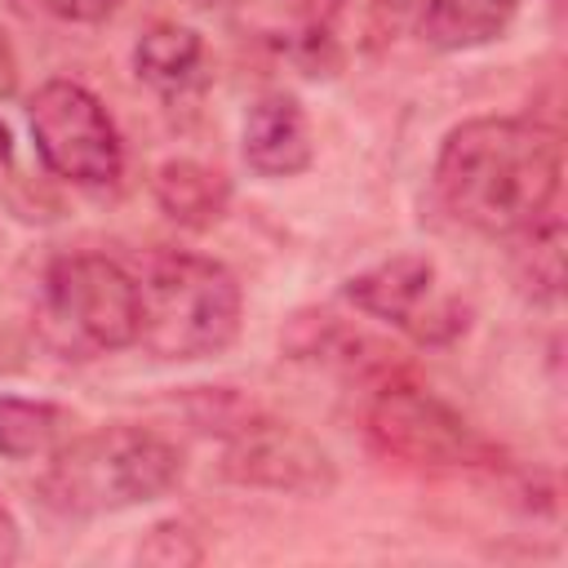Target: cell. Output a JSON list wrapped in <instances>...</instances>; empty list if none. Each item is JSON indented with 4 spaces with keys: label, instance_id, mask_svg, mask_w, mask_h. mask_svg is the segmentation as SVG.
Returning a JSON list of instances; mask_svg holds the SVG:
<instances>
[{
    "label": "cell",
    "instance_id": "6da1fadb",
    "mask_svg": "<svg viewBox=\"0 0 568 568\" xmlns=\"http://www.w3.org/2000/svg\"><path fill=\"white\" fill-rule=\"evenodd\" d=\"M559 138L532 120H466L444 138L435 186L453 217L484 235H519L559 195Z\"/></svg>",
    "mask_w": 568,
    "mask_h": 568
},
{
    "label": "cell",
    "instance_id": "7a4b0ae2",
    "mask_svg": "<svg viewBox=\"0 0 568 568\" xmlns=\"http://www.w3.org/2000/svg\"><path fill=\"white\" fill-rule=\"evenodd\" d=\"M138 284V342L160 359H204L240 333L235 275L200 253H151Z\"/></svg>",
    "mask_w": 568,
    "mask_h": 568
},
{
    "label": "cell",
    "instance_id": "3957f363",
    "mask_svg": "<svg viewBox=\"0 0 568 568\" xmlns=\"http://www.w3.org/2000/svg\"><path fill=\"white\" fill-rule=\"evenodd\" d=\"M182 475V453L142 430V426H102L89 435H71L58 453H49V470L40 479L44 501L67 515H106L155 501Z\"/></svg>",
    "mask_w": 568,
    "mask_h": 568
},
{
    "label": "cell",
    "instance_id": "277c9868",
    "mask_svg": "<svg viewBox=\"0 0 568 568\" xmlns=\"http://www.w3.org/2000/svg\"><path fill=\"white\" fill-rule=\"evenodd\" d=\"M40 337L67 355L89 359L138 342V284L133 275L102 253H71L44 271Z\"/></svg>",
    "mask_w": 568,
    "mask_h": 568
},
{
    "label": "cell",
    "instance_id": "5b68a950",
    "mask_svg": "<svg viewBox=\"0 0 568 568\" xmlns=\"http://www.w3.org/2000/svg\"><path fill=\"white\" fill-rule=\"evenodd\" d=\"M27 124L40 160L75 186H111L124 151L106 106L75 80H49L27 106Z\"/></svg>",
    "mask_w": 568,
    "mask_h": 568
},
{
    "label": "cell",
    "instance_id": "8992f818",
    "mask_svg": "<svg viewBox=\"0 0 568 568\" xmlns=\"http://www.w3.org/2000/svg\"><path fill=\"white\" fill-rule=\"evenodd\" d=\"M368 435L382 453L417 466H475L493 457V444L422 386H386L368 408Z\"/></svg>",
    "mask_w": 568,
    "mask_h": 568
},
{
    "label": "cell",
    "instance_id": "52a82bcc",
    "mask_svg": "<svg viewBox=\"0 0 568 568\" xmlns=\"http://www.w3.org/2000/svg\"><path fill=\"white\" fill-rule=\"evenodd\" d=\"M346 297L364 311L377 315L395 328H404L417 342H453L466 328V306L435 284V266L417 253H399L390 262H377L359 271L346 284Z\"/></svg>",
    "mask_w": 568,
    "mask_h": 568
},
{
    "label": "cell",
    "instance_id": "ba28073f",
    "mask_svg": "<svg viewBox=\"0 0 568 568\" xmlns=\"http://www.w3.org/2000/svg\"><path fill=\"white\" fill-rule=\"evenodd\" d=\"M222 470L235 484L275 488V493H328L333 488V462L328 453L297 430L293 422L253 417L231 430Z\"/></svg>",
    "mask_w": 568,
    "mask_h": 568
},
{
    "label": "cell",
    "instance_id": "9c48e42d",
    "mask_svg": "<svg viewBox=\"0 0 568 568\" xmlns=\"http://www.w3.org/2000/svg\"><path fill=\"white\" fill-rule=\"evenodd\" d=\"M311 124L297 98L266 93L244 120V160L262 178H293L311 164Z\"/></svg>",
    "mask_w": 568,
    "mask_h": 568
},
{
    "label": "cell",
    "instance_id": "30bf717a",
    "mask_svg": "<svg viewBox=\"0 0 568 568\" xmlns=\"http://www.w3.org/2000/svg\"><path fill=\"white\" fill-rule=\"evenodd\" d=\"M155 200L178 226L204 231L226 213L231 186H226V178L217 169H209L200 160H169L155 173Z\"/></svg>",
    "mask_w": 568,
    "mask_h": 568
},
{
    "label": "cell",
    "instance_id": "8fae6325",
    "mask_svg": "<svg viewBox=\"0 0 568 568\" xmlns=\"http://www.w3.org/2000/svg\"><path fill=\"white\" fill-rule=\"evenodd\" d=\"M133 67L138 75L160 89V93H182L200 80L204 67V40L191 27L178 22H155L142 31V40L133 44Z\"/></svg>",
    "mask_w": 568,
    "mask_h": 568
},
{
    "label": "cell",
    "instance_id": "7c38bea8",
    "mask_svg": "<svg viewBox=\"0 0 568 568\" xmlns=\"http://www.w3.org/2000/svg\"><path fill=\"white\" fill-rule=\"evenodd\" d=\"M515 13L519 0H426L417 22L435 49H475L497 40Z\"/></svg>",
    "mask_w": 568,
    "mask_h": 568
},
{
    "label": "cell",
    "instance_id": "4fadbf2b",
    "mask_svg": "<svg viewBox=\"0 0 568 568\" xmlns=\"http://www.w3.org/2000/svg\"><path fill=\"white\" fill-rule=\"evenodd\" d=\"M71 439V413L44 399H0V453L13 462L49 457Z\"/></svg>",
    "mask_w": 568,
    "mask_h": 568
},
{
    "label": "cell",
    "instance_id": "5bb4252c",
    "mask_svg": "<svg viewBox=\"0 0 568 568\" xmlns=\"http://www.w3.org/2000/svg\"><path fill=\"white\" fill-rule=\"evenodd\" d=\"M519 235H524V244H519L524 275L532 280L537 293L555 297L559 293V280H564V226H559V217L546 213L532 226H524Z\"/></svg>",
    "mask_w": 568,
    "mask_h": 568
},
{
    "label": "cell",
    "instance_id": "9a60e30c",
    "mask_svg": "<svg viewBox=\"0 0 568 568\" xmlns=\"http://www.w3.org/2000/svg\"><path fill=\"white\" fill-rule=\"evenodd\" d=\"M271 9L284 18V31H293L297 40H324L342 0H271Z\"/></svg>",
    "mask_w": 568,
    "mask_h": 568
},
{
    "label": "cell",
    "instance_id": "2e32d148",
    "mask_svg": "<svg viewBox=\"0 0 568 568\" xmlns=\"http://www.w3.org/2000/svg\"><path fill=\"white\" fill-rule=\"evenodd\" d=\"M53 18H67V22H102L120 9V0H40Z\"/></svg>",
    "mask_w": 568,
    "mask_h": 568
},
{
    "label": "cell",
    "instance_id": "e0dca14e",
    "mask_svg": "<svg viewBox=\"0 0 568 568\" xmlns=\"http://www.w3.org/2000/svg\"><path fill=\"white\" fill-rule=\"evenodd\" d=\"M426 0H373V13L386 22V27H399L408 18H422Z\"/></svg>",
    "mask_w": 568,
    "mask_h": 568
},
{
    "label": "cell",
    "instance_id": "ac0fdd59",
    "mask_svg": "<svg viewBox=\"0 0 568 568\" xmlns=\"http://www.w3.org/2000/svg\"><path fill=\"white\" fill-rule=\"evenodd\" d=\"M13 559H18V524H13L9 506L0 501V568L13 564Z\"/></svg>",
    "mask_w": 568,
    "mask_h": 568
},
{
    "label": "cell",
    "instance_id": "d6986e66",
    "mask_svg": "<svg viewBox=\"0 0 568 568\" xmlns=\"http://www.w3.org/2000/svg\"><path fill=\"white\" fill-rule=\"evenodd\" d=\"M13 89H18V67H13V53H9V44L0 36V98H9Z\"/></svg>",
    "mask_w": 568,
    "mask_h": 568
},
{
    "label": "cell",
    "instance_id": "ffe728a7",
    "mask_svg": "<svg viewBox=\"0 0 568 568\" xmlns=\"http://www.w3.org/2000/svg\"><path fill=\"white\" fill-rule=\"evenodd\" d=\"M18 364H22V359H18V342H13V337L0 328V373H13Z\"/></svg>",
    "mask_w": 568,
    "mask_h": 568
},
{
    "label": "cell",
    "instance_id": "44dd1931",
    "mask_svg": "<svg viewBox=\"0 0 568 568\" xmlns=\"http://www.w3.org/2000/svg\"><path fill=\"white\" fill-rule=\"evenodd\" d=\"M9 155H13V138H9V129L0 124V169L9 164Z\"/></svg>",
    "mask_w": 568,
    "mask_h": 568
}]
</instances>
